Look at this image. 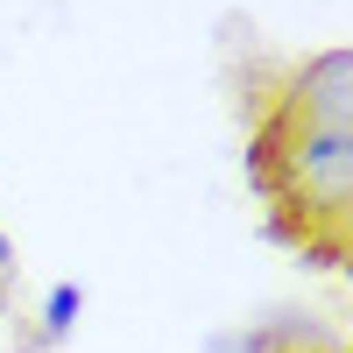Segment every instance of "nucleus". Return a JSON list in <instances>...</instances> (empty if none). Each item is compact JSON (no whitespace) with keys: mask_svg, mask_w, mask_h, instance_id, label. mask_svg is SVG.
Here are the masks:
<instances>
[{"mask_svg":"<svg viewBox=\"0 0 353 353\" xmlns=\"http://www.w3.org/2000/svg\"><path fill=\"white\" fill-rule=\"evenodd\" d=\"M248 176L283 248L311 269L353 254V57L318 50L254 99Z\"/></svg>","mask_w":353,"mask_h":353,"instance_id":"f257e3e1","label":"nucleus"},{"mask_svg":"<svg viewBox=\"0 0 353 353\" xmlns=\"http://www.w3.org/2000/svg\"><path fill=\"white\" fill-rule=\"evenodd\" d=\"M78 311H85V290H78V283H57L50 304H43V339H64V332L78 325Z\"/></svg>","mask_w":353,"mask_h":353,"instance_id":"f03ea898","label":"nucleus"},{"mask_svg":"<svg viewBox=\"0 0 353 353\" xmlns=\"http://www.w3.org/2000/svg\"><path fill=\"white\" fill-rule=\"evenodd\" d=\"M8 283H14V241L0 233V304H8Z\"/></svg>","mask_w":353,"mask_h":353,"instance_id":"7ed1b4c3","label":"nucleus"}]
</instances>
